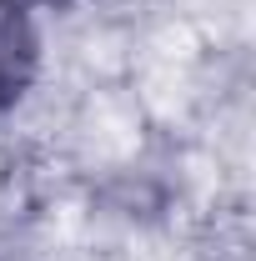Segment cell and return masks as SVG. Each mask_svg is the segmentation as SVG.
<instances>
[{"label":"cell","instance_id":"6da1fadb","mask_svg":"<svg viewBox=\"0 0 256 261\" xmlns=\"http://www.w3.org/2000/svg\"><path fill=\"white\" fill-rule=\"evenodd\" d=\"M40 40L20 0H0V111H10L35 81Z\"/></svg>","mask_w":256,"mask_h":261}]
</instances>
